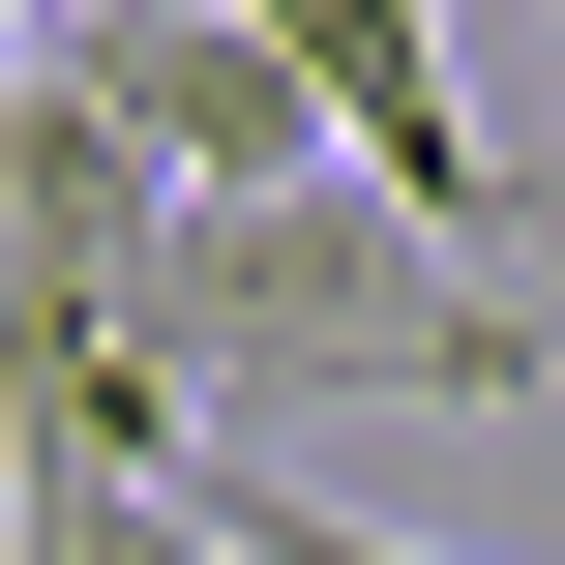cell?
I'll return each instance as SVG.
<instances>
[{
	"mask_svg": "<svg viewBox=\"0 0 565 565\" xmlns=\"http://www.w3.org/2000/svg\"><path fill=\"white\" fill-rule=\"evenodd\" d=\"M536 30H565V0H536Z\"/></svg>",
	"mask_w": 565,
	"mask_h": 565,
	"instance_id": "52a82bcc",
	"label": "cell"
},
{
	"mask_svg": "<svg viewBox=\"0 0 565 565\" xmlns=\"http://www.w3.org/2000/svg\"><path fill=\"white\" fill-rule=\"evenodd\" d=\"M149 238H179V179H149V149H119V119L0 30V387H30V358H119Z\"/></svg>",
	"mask_w": 565,
	"mask_h": 565,
	"instance_id": "7a4b0ae2",
	"label": "cell"
},
{
	"mask_svg": "<svg viewBox=\"0 0 565 565\" xmlns=\"http://www.w3.org/2000/svg\"><path fill=\"white\" fill-rule=\"evenodd\" d=\"M119 358H149L209 447H268V417H328V387H417V417L565 387V328H507V268H477V238H417V209H358V179L179 209V238H149V298H119Z\"/></svg>",
	"mask_w": 565,
	"mask_h": 565,
	"instance_id": "6da1fadb",
	"label": "cell"
},
{
	"mask_svg": "<svg viewBox=\"0 0 565 565\" xmlns=\"http://www.w3.org/2000/svg\"><path fill=\"white\" fill-rule=\"evenodd\" d=\"M179 507H209V536H238V565H447V536H358V507H298V477H268V447H209V477H179Z\"/></svg>",
	"mask_w": 565,
	"mask_h": 565,
	"instance_id": "5b68a950",
	"label": "cell"
},
{
	"mask_svg": "<svg viewBox=\"0 0 565 565\" xmlns=\"http://www.w3.org/2000/svg\"><path fill=\"white\" fill-rule=\"evenodd\" d=\"M30 60H60V89H89V119L179 179V209H268V179H328V119H298V60H268L238 0H89V30H30Z\"/></svg>",
	"mask_w": 565,
	"mask_h": 565,
	"instance_id": "3957f363",
	"label": "cell"
},
{
	"mask_svg": "<svg viewBox=\"0 0 565 565\" xmlns=\"http://www.w3.org/2000/svg\"><path fill=\"white\" fill-rule=\"evenodd\" d=\"M0 30H89V0H0Z\"/></svg>",
	"mask_w": 565,
	"mask_h": 565,
	"instance_id": "8992f818",
	"label": "cell"
},
{
	"mask_svg": "<svg viewBox=\"0 0 565 565\" xmlns=\"http://www.w3.org/2000/svg\"><path fill=\"white\" fill-rule=\"evenodd\" d=\"M0 565H238L179 477H0Z\"/></svg>",
	"mask_w": 565,
	"mask_h": 565,
	"instance_id": "277c9868",
	"label": "cell"
}]
</instances>
